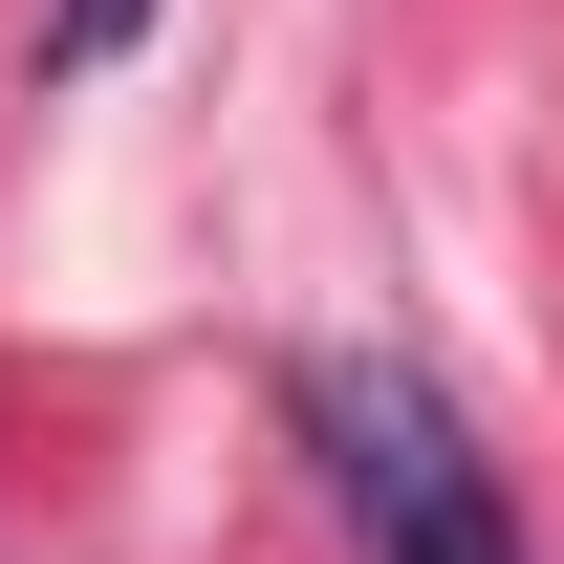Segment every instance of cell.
I'll return each mask as SVG.
<instances>
[{
    "mask_svg": "<svg viewBox=\"0 0 564 564\" xmlns=\"http://www.w3.org/2000/svg\"><path fill=\"white\" fill-rule=\"evenodd\" d=\"M304 434H326V499H348L369 564H543V543H521V499H499V456L456 434L434 369L326 348V369H304Z\"/></svg>",
    "mask_w": 564,
    "mask_h": 564,
    "instance_id": "obj_1",
    "label": "cell"
}]
</instances>
